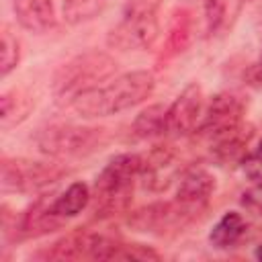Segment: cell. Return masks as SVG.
<instances>
[{"label":"cell","mask_w":262,"mask_h":262,"mask_svg":"<svg viewBox=\"0 0 262 262\" xmlns=\"http://www.w3.org/2000/svg\"><path fill=\"white\" fill-rule=\"evenodd\" d=\"M252 80H254L256 84H260V86H262V55H260V61L252 68Z\"/></svg>","instance_id":"484cf974"},{"label":"cell","mask_w":262,"mask_h":262,"mask_svg":"<svg viewBox=\"0 0 262 262\" xmlns=\"http://www.w3.org/2000/svg\"><path fill=\"white\" fill-rule=\"evenodd\" d=\"M239 2H242V4H244V2H254V0H239Z\"/></svg>","instance_id":"f1b7e54d"},{"label":"cell","mask_w":262,"mask_h":262,"mask_svg":"<svg viewBox=\"0 0 262 262\" xmlns=\"http://www.w3.org/2000/svg\"><path fill=\"white\" fill-rule=\"evenodd\" d=\"M113 260H137V262H156V260H162V254L151 248V246H145V244H135V242H119L117 246V252H115V258Z\"/></svg>","instance_id":"7402d4cb"},{"label":"cell","mask_w":262,"mask_h":262,"mask_svg":"<svg viewBox=\"0 0 262 262\" xmlns=\"http://www.w3.org/2000/svg\"><path fill=\"white\" fill-rule=\"evenodd\" d=\"M106 0H63L61 14L68 25H84L98 16Z\"/></svg>","instance_id":"ffe728a7"},{"label":"cell","mask_w":262,"mask_h":262,"mask_svg":"<svg viewBox=\"0 0 262 262\" xmlns=\"http://www.w3.org/2000/svg\"><path fill=\"white\" fill-rule=\"evenodd\" d=\"M117 59L98 49L82 51L68 61H63L51 78V94L59 104H72L82 92L100 86V82L117 74Z\"/></svg>","instance_id":"3957f363"},{"label":"cell","mask_w":262,"mask_h":262,"mask_svg":"<svg viewBox=\"0 0 262 262\" xmlns=\"http://www.w3.org/2000/svg\"><path fill=\"white\" fill-rule=\"evenodd\" d=\"M156 88V76L149 70H131L115 76L111 82L94 86L70 104L82 119H98L129 111L145 102Z\"/></svg>","instance_id":"6da1fadb"},{"label":"cell","mask_w":262,"mask_h":262,"mask_svg":"<svg viewBox=\"0 0 262 262\" xmlns=\"http://www.w3.org/2000/svg\"><path fill=\"white\" fill-rule=\"evenodd\" d=\"M70 170L57 162H41L31 158H8L0 162V186L2 192L33 194L49 188L61 180Z\"/></svg>","instance_id":"8992f818"},{"label":"cell","mask_w":262,"mask_h":262,"mask_svg":"<svg viewBox=\"0 0 262 262\" xmlns=\"http://www.w3.org/2000/svg\"><path fill=\"white\" fill-rule=\"evenodd\" d=\"M244 111H246V104L235 92H229V90L217 92L209 100L207 108L203 111V117L199 127L194 129V135L211 143L223 133H229L231 129L239 127L244 123Z\"/></svg>","instance_id":"ba28073f"},{"label":"cell","mask_w":262,"mask_h":262,"mask_svg":"<svg viewBox=\"0 0 262 262\" xmlns=\"http://www.w3.org/2000/svg\"><path fill=\"white\" fill-rule=\"evenodd\" d=\"M166 111H168V106H164V104H149V106L141 108L131 125L133 135L137 139H158V137L168 135Z\"/></svg>","instance_id":"d6986e66"},{"label":"cell","mask_w":262,"mask_h":262,"mask_svg":"<svg viewBox=\"0 0 262 262\" xmlns=\"http://www.w3.org/2000/svg\"><path fill=\"white\" fill-rule=\"evenodd\" d=\"M35 102L29 92L23 88H10L0 96V129L10 131L12 127L20 125L33 111Z\"/></svg>","instance_id":"e0dca14e"},{"label":"cell","mask_w":262,"mask_h":262,"mask_svg":"<svg viewBox=\"0 0 262 262\" xmlns=\"http://www.w3.org/2000/svg\"><path fill=\"white\" fill-rule=\"evenodd\" d=\"M160 0H127L123 16L108 31L106 45L119 51H145L160 35Z\"/></svg>","instance_id":"5b68a950"},{"label":"cell","mask_w":262,"mask_h":262,"mask_svg":"<svg viewBox=\"0 0 262 262\" xmlns=\"http://www.w3.org/2000/svg\"><path fill=\"white\" fill-rule=\"evenodd\" d=\"M194 39V14L190 8H176L168 23V33L164 39V45L156 57L158 68H166L172 59L182 55Z\"/></svg>","instance_id":"4fadbf2b"},{"label":"cell","mask_w":262,"mask_h":262,"mask_svg":"<svg viewBox=\"0 0 262 262\" xmlns=\"http://www.w3.org/2000/svg\"><path fill=\"white\" fill-rule=\"evenodd\" d=\"M239 168L244 170V174L248 176V180L252 182H262V158L254 156V154H246V158L239 162Z\"/></svg>","instance_id":"d4e9b609"},{"label":"cell","mask_w":262,"mask_h":262,"mask_svg":"<svg viewBox=\"0 0 262 262\" xmlns=\"http://www.w3.org/2000/svg\"><path fill=\"white\" fill-rule=\"evenodd\" d=\"M0 76L8 78L10 72H14L20 63V41L16 39V35L10 31L8 25H2V33H0Z\"/></svg>","instance_id":"44dd1931"},{"label":"cell","mask_w":262,"mask_h":262,"mask_svg":"<svg viewBox=\"0 0 262 262\" xmlns=\"http://www.w3.org/2000/svg\"><path fill=\"white\" fill-rule=\"evenodd\" d=\"M143 154H117L113 156L104 168L98 172L92 186V215L94 219H108L121 213H127L135 182L141 176Z\"/></svg>","instance_id":"7a4b0ae2"},{"label":"cell","mask_w":262,"mask_h":262,"mask_svg":"<svg viewBox=\"0 0 262 262\" xmlns=\"http://www.w3.org/2000/svg\"><path fill=\"white\" fill-rule=\"evenodd\" d=\"M254 135V127L252 125H239L235 129H231L229 133H223L221 137L211 141V156L215 162L227 166V164H239L246 154H248V145L250 139Z\"/></svg>","instance_id":"9a60e30c"},{"label":"cell","mask_w":262,"mask_h":262,"mask_svg":"<svg viewBox=\"0 0 262 262\" xmlns=\"http://www.w3.org/2000/svg\"><path fill=\"white\" fill-rule=\"evenodd\" d=\"M111 141L106 127L76 125V123H53L35 135V145L41 154L53 160L86 158L100 151Z\"/></svg>","instance_id":"277c9868"},{"label":"cell","mask_w":262,"mask_h":262,"mask_svg":"<svg viewBox=\"0 0 262 262\" xmlns=\"http://www.w3.org/2000/svg\"><path fill=\"white\" fill-rule=\"evenodd\" d=\"M92 201V188L78 180V182H72L68 184L61 192H57L53 196V211L63 217V219H72V217H78Z\"/></svg>","instance_id":"ac0fdd59"},{"label":"cell","mask_w":262,"mask_h":262,"mask_svg":"<svg viewBox=\"0 0 262 262\" xmlns=\"http://www.w3.org/2000/svg\"><path fill=\"white\" fill-rule=\"evenodd\" d=\"M248 231V221L239 211H227L223 213L213 229L209 231V244L215 250H231L235 248Z\"/></svg>","instance_id":"2e32d148"},{"label":"cell","mask_w":262,"mask_h":262,"mask_svg":"<svg viewBox=\"0 0 262 262\" xmlns=\"http://www.w3.org/2000/svg\"><path fill=\"white\" fill-rule=\"evenodd\" d=\"M254 258H256V260H260V262H262V242H260V244H258V246H256V250H254Z\"/></svg>","instance_id":"4316f807"},{"label":"cell","mask_w":262,"mask_h":262,"mask_svg":"<svg viewBox=\"0 0 262 262\" xmlns=\"http://www.w3.org/2000/svg\"><path fill=\"white\" fill-rule=\"evenodd\" d=\"M203 88L199 82L186 84L166 111V129L172 137L194 133L203 117Z\"/></svg>","instance_id":"30bf717a"},{"label":"cell","mask_w":262,"mask_h":262,"mask_svg":"<svg viewBox=\"0 0 262 262\" xmlns=\"http://www.w3.org/2000/svg\"><path fill=\"white\" fill-rule=\"evenodd\" d=\"M119 237L98 231H70L47 246L37 258L43 260H113Z\"/></svg>","instance_id":"52a82bcc"},{"label":"cell","mask_w":262,"mask_h":262,"mask_svg":"<svg viewBox=\"0 0 262 262\" xmlns=\"http://www.w3.org/2000/svg\"><path fill=\"white\" fill-rule=\"evenodd\" d=\"M227 16V0H203V20L205 35L213 37L225 23Z\"/></svg>","instance_id":"603a6c76"},{"label":"cell","mask_w":262,"mask_h":262,"mask_svg":"<svg viewBox=\"0 0 262 262\" xmlns=\"http://www.w3.org/2000/svg\"><path fill=\"white\" fill-rule=\"evenodd\" d=\"M178 156L172 145H154L147 154H143V168L139 180L151 192L166 190L174 176L178 174Z\"/></svg>","instance_id":"7c38bea8"},{"label":"cell","mask_w":262,"mask_h":262,"mask_svg":"<svg viewBox=\"0 0 262 262\" xmlns=\"http://www.w3.org/2000/svg\"><path fill=\"white\" fill-rule=\"evenodd\" d=\"M12 12L16 23L31 33H47L57 20L53 0H12Z\"/></svg>","instance_id":"5bb4252c"},{"label":"cell","mask_w":262,"mask_h":262,"mask_svg":"<svg viewBox=\"0 0 262 262\" xmlns=\"http://www.w3.org/2000/svg\"><path fill=\"white\" fill-rule=\"evenodd\" d=\"M239 203H242V207L248 209L250 213L262 217V182H252V186L242 192Z\"/></svg>","instance_id":"cb8c5ba5"},{"label":"cell","mask_w":262,"mask_h":262,"mask_svg":"<svg viewBox=\"0 0 262 262\" xmlns=\"http://www.w3.org/2000/svg\"><path fill=\"white\" fill-rule=\"evenodd\" d=\"M252 154H254V156H258V158H262V139L258 141V145L254 147V151H252Z\"/></svg>","instance_id":"83f0119b"},{"label":"cell","mask_w":262,"mask_h":262,"mask_svg":"<svg viewBox=\"0 0 262 262\" xmlns=\"http://www.w3.org/2000/svg\"><path fill=\"white\" fill-rule=\"evenodd\" d=\"M215 176L207 170V168H188L180 174L178 180V188H176V196L174 201L192 217L196 219L207 207L209 201L215 192Z\"/></svg>","instance_id":"8fae6325"},{"label":"cell","mask_w":262,"mask_h":262,"mask_svg":"<svg viewBox=\"0 0 262 262\" xmlns=\"http://www.w3.org/2000/svg\"><path fill=\"white\" fill-rule=\"evenodd\" d=\"M194 219L172 199V201H156L149 205H143L129 213L127 225L133 231L141 233H154L164 235L170 231H180Z\"/></svg>","instance_id":"9c48e42d"}]
</instances>
